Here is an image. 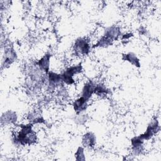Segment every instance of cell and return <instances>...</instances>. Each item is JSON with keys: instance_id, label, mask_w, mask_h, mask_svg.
<instances>
[{"instance_id": "3957f363", "label": "cell", "mask_w": 161, "mask_h": 161, "mask_svg": "<svg viewBox=\"0 0 161 161\" xmlns=\"http://www.w3.org/2000/svg\"><path fill=\"white\" fill-rule=\"evenodd\" d=\"M74 50L77 55H86L89 52L90 46L86 39L79 38L75 40Z\"/></svg>"}, {"instance_id": "5bb4252c", "label": "cell", "mask_w": 161, "mask_h": 161, "mask_svg": "<svg viewBox=\"0 0 161 161\" xmlns=\"http://www.w3.org/2000/svg\"><path fill=\"white\" fill-rule=\"evenodd\" d=\"M75 159L77 160H84L85 157L84 153V149L82 147H79L75 154Z\"/></svg>"}, {"instance_id": "6da1fadb", "label": "cell", "mask_w": 161, "mask_h": 161, "mask_svg": "<svg viewBox=\"0 0 161 161\" xmlns=\"http://www.w3.org/2000/svg\"><path fill=\"white\" fill-rule=\"evenodd\" d=\"M14 140L16 143L25 145H30L35 143L36 140L35 133L32 130V125L21 126V130L17 135H15Z\"/></svg>"}, {"instance_id": "8992f818", "label": "cell", "mask_w": 161, "mask_h": 161, "mask_svg": "<svg viewBox=\"0 0 161 161\" xmlns=\"http://www.w3.org/2000/svg\"><path fill=\"white\" fill-rule=\"evenodd\" d=\"M50 57L51 55L50 53L46 54L38 62V65L39 68L42 70L45 71L46 73H48Z\"/></svg>"}, {"instance_id": "30bf717a", "label": "cell", "mask_w": 161, "mask_h": 161, "mask_svg": "<svg viewBox=\"0 0 161 161\" xmlns=\"http://www.w3.org/2000/svg\"><path fill=\"white\" fill-rule=\"evenodd\" d=\"M16 57V53L13 50L9 48L5 52L4 59L3 60V65L6 67L7 65H9L14 60Z\"/></svg>"}, {"instance_id": "4fadbf2b", "label": "cell", "mask_w": 161, "mask_h": 161, "mask_svg": "<svg viewBox=\"0 0 161 161\" xmlns=\"http://www.w3.org/2000/svg\"><path fill=\"white\" fill-rule=\"evenodd\" d=\"M3 117H4V121L6 123H13L16 121V115L14 112H11V111H8L6 113H4V115L2 116ZM4 120H2L4 121Z\"/></svg>"}, {"instance_id": "ba28073f", "label": "cell", "mask_w": 161, "mask_h": 161, "mask_svg": "<svg viewBox=\"0 0 161 161\" xmlns=\"http://www.w3.org/2000/svg\"><path fill=\"white\" fill-rule=\"evenodd\" d=\"M96 143V137L95 135L91 132L86 133L82 138V144L85 147H92Z\"/></svg>"}, {"instance_id": "52a82bcc", "label": "cell", "mask_w": 161, "mask_h": 161, "mask_svg": "<svg viewBox=\"0 0 161 161\" xmlns=\"http://www.w3.org/2000/svg\"><path fill=\"white\" fill-rule=\"evenodd\" d=\"M95 86L92 82H89L85 84L82 89V97H84L86 100H89V98L91 97L92 94L94 93Z\"/></svg>"}, {"instance_id": "9c48e42d", "label": "cell", "mask_w": 161, "mask_h": 161, "mask_svg": "<svg viewBox=\"0 0 161 161\" xmlns=\"http://www.w3.org/2000/svg\"><path fill=\"white\" fill-rule=\"evenodd\" d=\"M61 81H62L61 74H57L52 72H48V82L50 86L55 87L58 86Z\"/></svg>"}, {"instance_id": "7a4b0ae2", "label": "cell", "mask_w": 161, "mask_h": 161, "mask_svg": "<svg viewBox=\"0 0 161 161\" xmlns=\"http://www.w3.org/2000/svg\"><path fill=\"white\" fill-rule=\"evenodd\" d=\"M82 71V66L80 64L76 66L70 67L65 70V72L61 74L62 80L67 84H72L74 82L73 76L75 74L80 73Z\"/></svg>"}, {"instance_id": "277c9868", "label": "cell", "mask_w": 161, "mask_h": 161, "mask_svg": "<svg viewBox=\"0 0 161 161\" xmlns=\"http://www.w3.org/2000/svg\"><path fill=\"white\" fill-rule=\"evenodd\" d=\"M160 130V126L158 125V122L157 119H154L152 121L147 127L146 131L138 136V137L142 140H148L152 138L155 133H157Z\"/></svg>"}, {"instance_id": "8fae6325", "label": "cell", "mask_w": 161, "mask_h": 161, "mask_svg": "<svg viewBox=\"0 0 161 161\" xmlns=\"http://www.w3.org/2000/svg\"><path fill=\"white\" fill-rule=\"evenodd\" d=\"M123 59L125 60H127L133 65L136 66V67H140V64L138 58L136 57V56L133 53H129L126 55H123Z\"/></svg>"}, {"instance_id": "5b68a950", "label": "cell", "mask_w": 161, "mask_h": 161, "mask_svg": "<svg viewBox=\"0 0 161 161\" xmlns=\"http://www.w3.org/2000/svg\"><path fill=\"white\" fill-rule=\"evenodd\" d=\"M87 100H86L84 97H80L74 103L73 106L74 109L77 113H80L84 110H86L87 106Z\"/></svg>"}, {"instance_id": "7c38bea8", "label": "cell", "mask_w": 161, "mask_h": 161, "mask_svg": "<svg viewBox=\"0 0 161 161\" xmlns=\"http://www.w3.org/2000/svg\"><path fill=\"white\" fill-rule=\"evenodd\" d=\"M94 92L99 96H105L108 93V90L104 85L100 84L95 86Z\"/></svg>"}]
</instances>
